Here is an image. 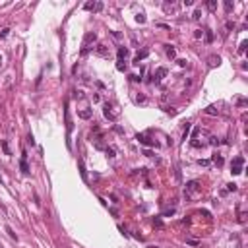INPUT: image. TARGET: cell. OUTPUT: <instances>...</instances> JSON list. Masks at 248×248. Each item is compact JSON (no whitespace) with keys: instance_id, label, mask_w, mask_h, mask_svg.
<instances>
[{"instance_id":"cell-1","label":"cell","mask_w":248,"mask_h":248,"mask_svg":"<svg viewBox=\"0 0 248 248\" xmlns=\"http://www.w3.org/2000/svg\"><path fill=\"white\" fill-rule=\"evenodd\" d=\"M200 192H202V188H200V182H198V180H190V182H186V186H184L186 198H190V200H196V198L200 196Z\"/></svg>"},{"instance_id":"cell-2","label":"cell","mask_w":248,"mask_h":248,"mask_svg":"<svg viewBox=\"0 0 248 248\" xmlns=\"http://www.w3.org/2000/svg\"><path fill=\"white\" fill-rule=\"evenodd\" d=\"M103 114H105L109 120H117V118L120 117V109H118L114 103H105V107H103Z\"/></svg>"},{"instance_id":"cell-3","label":"cell","mask_w":248,"mask_h":248,"mask_svg":"<svg viewBox=\"0 0 248 248\" xmlns=\"http://www.w3.org/2000/svg\"><path fill=\"white\" fill-rule=\"evenodd\" d=\"M242 165H244V157H235L233 163H231V173H233V175H241Z\"/></svg>"},{"instance_id":"cell-4","label":"cell","mask_w":248,"mask_h":248,"mask_svg":"<svg viewBox=\"0 0 248 248\" xmlns=\"http://www.w3.org/2000/svg\"><path fill=\"white\" fill-rule=\"evenodd\" d=\"M95 39H97V35H95V33H87V35L84 37V51H81V55H85V52H87L89 43H93Z\"/></svg>"},{"instance_id":"cell-5","label":"cell","mask_w":248,"mask_h":248,"mask_svg":"<svg viewBox=\"0 0 248 248\" xmlns=\"http://www.w3.org/2000/svg\"><path fill=\"white\" fill-rule=\"evenodd\" d=\"M85 10L99 12V10H103V4H101V2H87V4H85Z\"/></svg>"},{"instance_id":"cell-6","label":"cell","mask_w":248,"mask_h":248,"mask_svg":"<svg viewBox=\"0 0 248 248\" xmlns=\"http://www.w3.org/2000/svg\"><path fill=\"white\" fill-rule=\"evenodd\" d=\"M147 55H149V52H147V51H146V49H143V51H140V52H138V55H136V58H134V64H136V66H138V64H140V60H143V58H146V56H147Z\"/></svg>"},{"instance_id":"cell-7","label":"cell","mask_w":248,"mask_h":248,"mask_svg":"<svg viewBox=\"0 0 248 248\" xmlns=\"http://www.w3.org/2000/svg\"><path fill=\"white\" fill-rule=\"evenodd\" d=\"M165 76H167V68H157V72H155V81H161Z\"/></svg>"},{"instance_id":"cell-8","label":"cell","mask_w":248,"mask_h":248,"mask_svg":"<svg viewBox=\"0 0 248 248\" xmlns=\"http://www.w3.org/2000/svg\"><path fill=\"white\" fill-rule=\"evenodd\" d=\"M138 142L143 143V146H155V142H149V140H147L143 134H138Z\"/></svg>"},{"instance_id":"cell-9","label":"cell","mask_w":248,"mask_h":248,"mask_svg":"<svg viewBox=\"0 0 248 248\" xmlns=\"http://www.w3.org/2000/svg\"><path fill=\"white\" fill-rule=\"evenodd\" d=\"M19 167H22V173H23V175H27V173H29V167H27L25 155H23V157H22V161H19Z\"/></svg>"},{"instance_id":"cell-10","label":"cell","mask_w":248,"mask_h":248,"mask_svg":"<svg viewBox=\"0 0 248 248\" xmlns=\"http://www.w3.org/2000/svg\"><path fill=\"white\" fill-rule=\"evenodd\" d=\"M80 117L81 118H91V109H87V107H85V109H81L80 111Z\"/></svg>"},{"instance_id":"cell-11","label":"cell","mask_w":248,"mask_h":248,"mask_svg":"<svg viewBox=\"0 0 248 248\" xmlns=\"http://www.w3.org/2000/svg\"><path fill=\"white\" fill-rule=\"evenodd\" d=\"M163 10H165V12H173V10H176V6H175L173 2H165V4H163Z\"/></svg>"},{"instance_id":"cell-12","label":"cell","mask_w":248,"mask_h":248,"mask_svg":"<svg viewBox=\"0 0 248 248\" xmlns=\"http://www.w3.org/2000/svg\"><path fill=\"white\" fill-rule=\"evenodd\" d=\"M126 56H128V49L120 47V49H118V58H120V60H124V58H126Z\"/></svg>"},{"instance_id":"cell-13","label":"cell","mask_w":248,"mask_h":248,"mask_svg":"<svg viewBox=\"0 0 248 248\" xmlns=\"http://www.w3.org/2000/svg\"><path fill=\"white\" fill-rule=\"evenodd\" d=\"M97 55H101V56H109V52H107L105 45H99V47H97Z\"/></svg>"},{"instance_id":"cell-14","label":"cell","mask_w":248,"mask_h":248,"mask_svg":"<svg viewBox=\"0 0 248 248\" xmlns=\"http://www.w3.org/2000/svg\"><path fill=\"white\" fill-rule=\"evenodd\" d=\"M219 62H221L219 56H209V66H219Z\"/></svg>"},{"instance_id":"cell-15","label":"cell","mask_w":248,"mask_h":248,"mask_svg":"<svg viewBox=\"0 0 248 248\" xmlns=\"http://www.w3.org/2000/svg\"><path fill=\"white\" fill-rule=\"evenodd\" d=\"M213 163H215L217 167H221V165H223V157L221 155H213Z\"/></svg>"},{"instance_id":"cell-16","label":"cell","mask_w":248,"mask_h":248,"mask_svg":"<svg viewBox=\"0 0 248 248\" xmlns=\"http://www.w3.org/2000/svg\"><path fill=\"white\" fill-rule=\"evenodd\" d=\"M167 55H169V58H175V56H176V51L173 47H167Z\"/></svg>"},{"instance_id":"cell-17","label":"cell","mask_w":248,"mask_h":248,"mask_svg":"<svg viewBox=\"0 0 248 248\" xmlns=\"http://www.w3.org/2000/svg\"><path fill=\"white\" fill-rule=\"evenodd\" d=\"M205 113H208V114H217V113H219V109H215V107L211 105V107H208V109H205Z\"/></svg>"},{"instance_id":"cell-18","label":"cell","mask_w":248,"mask_h":248,"mask_svg":"<svg viewBox=\"0 0 248 248\" xmlns=\"http://www.w3.org/2000/svg\"><path fill=\"white\" fill-rule=\"evenodd\" d=\"M6 233H8V235H10V237H12V238H14V241H18V235H16V233H14V231H12V229H10V227H6Z\"/></svg>"},{"instance_id":"cell-19","label":"cell","mask_w":248,"mask_h":248,"mask_svg":"<svg viewBox=\"0 0 248 248\" xmlns=\"http://www.w3.org/2000/svg\"><path fill=\"white\" fill-rule=\"evenodd\" d=\"M0 146H2V149H4V153H6V155H12V153H10V147H8V143H6V142H2Z\"/></svg>"},{"instance_id":"cell-20","label":"cell","mask_w":248,"mask_h":248,"mask_svg":"<svg viewBox=\"0 0 248 248\" xmlns=\"http://www.w3.org/2000/svg\"><path fill=\"white\" fill-rule=\"evenodd\" d=\"M208 8H209V10H215V8H217V2H215V0H209V2H208Z\"/></svg>"},{"instance_id":"cell-21","label":"cell","mask_w":248,"mask_h":248,"mask_svg":"<svg viewBox=\"0 0 248 248\" xmlns=\"http://www.w3.org/2000/svg\"><path fill=\"white\" fill-rule=\"evenodd\" d=\"M136 22H140V23H143V22H146V16H143V14H142V12H140V14H138V16H136Z\"/></svg>"},{"instance_id":"cell-22","label":"cell","mask_w":248,"mask_h":248,"mask_svg":"<svg viewBox=\"0 0 248 248\" xmlns=\"http://www.w3.org/2000/svg\"><path fill=\"white\" fill-rule=\"evenodd\" d=\"M225 10H227V12L233 10V2H231V0H225Z\"/></svg>"},{"instance_id":"cell-23","label":"cell","mask_w":248,"mask_h":248,"mask_svg":"<svg viewBox=\"0 0 248 248\" xmlns=\"http://www.w3.org/2000/svg\"><path fill=\"white\" fill-rule=\"evenodd\" d=\"M117 68H118V70H126V62H124V60H118Z\"/></svg>"},{"instance_id":"cell-24","label":"cell","mask_w":248,"mask_h":248,"mask_svg":"<svg viewBox=\"0 0 248 248\" xmlns=\"http://www.w3.org/2000/svg\"><path fill=\"white\" fill-rule=\"evenodd\" d=\"M190 128H192V126H190V122H186V128H184V134H182V138H184V140H186V136H188Z\"/></svg>"},{"instance_id":"cell-25","label":"cell","mask_w":248,"mask_h":248,"mask_svg":"<svg viewBox=\"0 0 248 248\" xmlns=\"http://www.w3.org/2000/svg\"><path fill=\"white\" fill-rule=\"evenodd\" d=\"M153 225H155V227H163V221H161L159 217H155V219H153Z\"/></svg>"},{"instance_id":"cell-26","label":"cell","mask_w":248,"mask_h":248,"mask_svg":"<svg viewBox=\"0 0 248 248\" xmlns=\"http://www.w3.org/2000/svg\"><path fill=\"white\" fill-rule=\"evenodd\" d=\"M192 18H194V19H200V18H202V12H200V10H196V12L192 14Z\"/></svg>"},{"instance_id":"cell-27","label":"cell","mask_w":248,"mask_h":248,"mask_svg":"<svg viewBox=\"0 0 248 248\" xmlns=\"http://www.w3.org/2000/svg\"><path fill=\"white\" fill-rule=\"evenodd\" d=\"M8 33H10V29H8V27H4V29H2V33H0V37L4 39V37H8Z\"/></svg>"},{"instance_id":"cell-28","label":"cell","mask_w":248,"mask_h":248,"mask_svg":"<svg viewBox=\"0 0 248 248\" xmlns=\"http://www.w3.org/2000/svg\"><path fill=\"white\" fill-rule=\"evenodd\" d=\"M244 49H246V41H242L241 47H238V52H244Z\"/></svg>"},{"instance_id":"cell-29","label":"cell","mask_w":248,"mask_h":248,"mask_svg":"<svg viewBox=\"0 0 248 248\" xmlns=\"http://www.w3.org/2000/svg\"><path fill=\"white\" fill-rule=\"evenodd\" d=\"M107 155H109V157H114V149H113V147H111V149L107 147Z\"/></svg>"},{"instance_id":"cell-30","label":"cell","mask_w":248,"mask_h":248,"mask_svg":"<svg viewBox=\"0 0 248 248\" xmlns=\"http://www.w3.org/2000/svg\"><path fill=\"white\" fill-rule=\"evenodd\" d=\"M198 163H200V165H204V167H205V165H209V161H208V159H200Z\"/></svg>"},{"instance_id":"cell-31","label":"cell","mask_w":248,"mask_h":248,"mask_svg":"<svg viewBox=\"0 0 248 248\" xmlns=\"http://www.w3.org/2000/svg\"><path fill=\"white\" fill-rule=\"evenodd\" d=\"M149 248H157V246H149Z\"/></svg>"},{"instance_id":"cell-32","label":"cell","mask_w":248,"mask_h":248,"mask_svg":"<svg viewBox=\"0 0 248 248\" xmlns=\"http://www.w3.org/2000/svg\"><path fill=\"white\" fill-rule=\"evenodd\" d=\"M0 248H2V246H0Z\"/></svg>"}]
</instances>
